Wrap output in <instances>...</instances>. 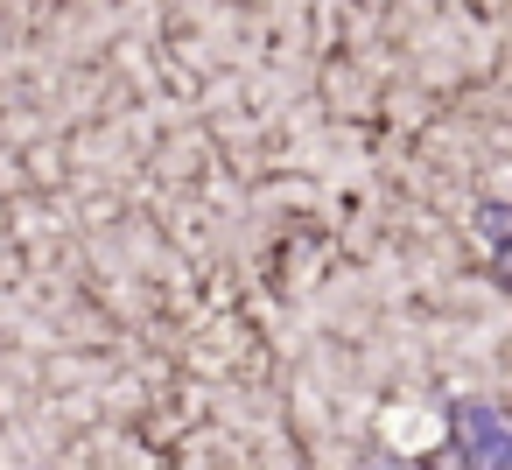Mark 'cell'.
<instances>
[{
    "label": "cell",
    "instance_id": "cell-1",
    "mask_svg": "<svg viewBox=\"0 0 512 470\" xmlns=\"http://www.w3.org/2000/svg\"><path fill=\"white\" fill-rule=\"evenodd\" d=\"M456 421H463V449H470V470H505V449H512V442H505V421H498L491 407H477V400H470V407H463Z\"/></svg>",
    "mask_w": 512,
    "mask_h": 470
},
{
    "label": "cell",
    "instance_id": "cell-2",
    "mask_svg": "<svg viewBox=\"0 0 512 470\" xmlns=\"http://www.w3.org/2000/svg\"><path fill=\"white\" fill-rule=\"evenodd\" d=\"M484 239H491V253H505V204H484Z\"/></svg>",
    "mask_w": 512,
    "mask_h": 470
}]
</instances>
